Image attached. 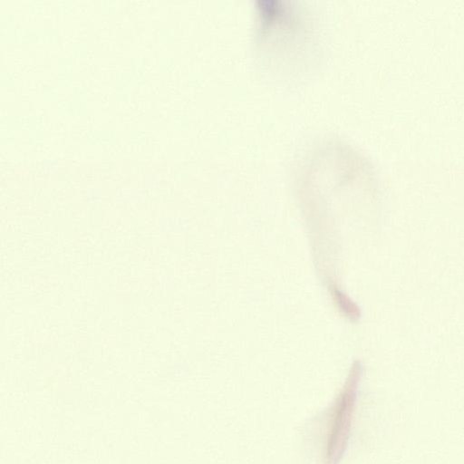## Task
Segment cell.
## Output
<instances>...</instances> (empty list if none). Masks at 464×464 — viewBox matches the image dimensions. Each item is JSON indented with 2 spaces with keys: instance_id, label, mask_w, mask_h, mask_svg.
Here are the masks:
<instances>
[{
  "instance_id": "6da1fadb",
  "label": "cell",
  "mask_w": 464,
  "mask_h": 464,
  "mask_svg": "<svg viewBox=\"0 0 464 464\" xmlns=\"http://www.w3.org/2000/svg\"><path fill=\"white\" fill-rule=\"evenodd\" d=\"M357 382L358 375L352 373L327 412L324 464H338L345 452L354 414Z\"/></svg>"
}]
</instances>
